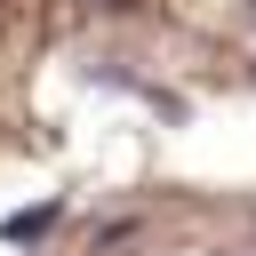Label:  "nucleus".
Instances as JSON below:
<instances>
[{"label": "nucleus", "instance_id": "nucleus-2", "mask_svg": "<svg viewBox=\"0 0 256 256\" xmlns=\"http://www.w3.org/2000/svg\"><path fill=\"white\" fill-rule=\"evenodd\" d=\"M248 8H256V0H248Z\"/></svg>", "mask_w": 256, "mask_h": 256}, {"label": "nucleus", "instance_id": "nucleus-1", "mask_svg": "<svg viewBox=\"0 0 256 256\" xmlns=\"http://www.w3.org/2000/svg\"><path fill=\"white\" fill-rule=\"evenodd\" d=\"M88 8H128V0H88Z\"/></svg>", "mask_w": 256, "mask_h": 256}]
</instances>
